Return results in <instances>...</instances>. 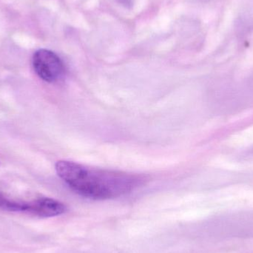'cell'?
Returning a JSON list of instances; mask_svg holds the SVG:
<instances>
[{
	"instance_id": "1",
	"label": "cell",
	"mask_w": 253,
	"mask_h": 253,
	"mask_svg": "<svg viewBox=\"0 0 253 253\" xmlns=\"http://www.w3.org/2000/svg\"><path fill=\"white\" fill-rule=\"evenodd\" d=\"M58 175L77 194L94 200L114 199L133 190L138 177L132 174L94 169L69 161L56 164Z\"/></svg>"
},
{
	"instance_id": "2",
	"label": "cell",
	"mask_w": 253,
	"mask_h": 253,
	"mask_svg": "<svg viewBox=\"0 0 253 253\" xmlns=\"http://www.w3.org/2000/svg\"><path fill=\"white\" fill-rule=\"evenodd\" d=\"M33 67L40 79L49 83H56L65 74V65L54 52L40 49L33 56Z\"/></svg>"
},
{
	"instance_id": "3",
	"label": "cell",
	"mask_w": 253,
	"mask_h": 253,
	"mask_svg": "<svg viewBox=\"0 0 253 253\" xmlns=\"http://www.w3.org/2000/svg\"><path fill=\"white\" fill-rule=\"evenodd\" d=\"M66 211V206L62 202L50 198H42L27 202L25 212L41 218H50L62 215Z\"/></svg>"
},
{
	"instance_id": "4",
	"label": "cell",
	"mask_w": 253,
	"mask_h": 253,
	"mask_svg": "<svg viewBox=\"0 0 253 253\" xmlns=\"http://www.w3.org/2000/svg\"><path fill=\"white\" fill-rule=\"evenodd\" d=\"M27 202H19L11 200L0 193V208L10 212H23L26 211Z\"/></svg>"
}]
</instances>
